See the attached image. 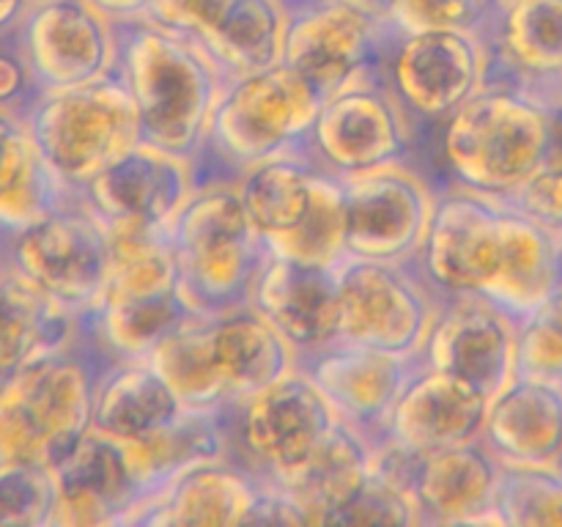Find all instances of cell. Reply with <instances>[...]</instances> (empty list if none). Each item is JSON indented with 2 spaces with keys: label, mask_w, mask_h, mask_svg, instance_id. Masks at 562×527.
Returning a JSON list of instances; mask_svg holds the SVG:
<instances>
[{
  "label": "cell",
  "mask_w": 562,
  "mask_h": 527,
  "mask_svg": "<svg viewBox=\"0 0 562 527\" xmlns=\"http://www.w3.org/2000/svg\"><path fill=\"white\" fill-rule=\"evenodd\" d=\"M505 467L497 456L472 439L464 445L417 453L412 497L423 525H499L494 514Z\"/></svg>",
  "instance_id": "d4e9b609"
},
{
  "label": "cell",
  "mask_w": 562,
  "mask_h": 527,
  "mask_svg": "<svg viewBox=\"0 0 562 527\" xmlns=\"http://www.w3.org/2000/svg\"><path fill=\"white\" fill-rule=\"evenodd\" d=\"M417 360L494 399L519 373V318L483 294L442 296Z\"/></svg>",
  "instance_id": "e0dca14e"
},
{
  "label": "cell",
  "mask_w": 562,
  "mask_h": 527,
  "mask_svg": "<svg viewBox=\"0 0 562 527\" xmlns=\"http://www.w3.org/2000/svg\"><path fill=\"white\" fill-rule=\"evenodd\" d=\"M36 97L38 88L16 42V31L11 36H0V110L25 115Z\"/></svg>",
  "instance_id": "7bdbcfd3"
},
{
  "label": "cell",
  "mask_w": 562,
  "mask_h": 527,
  "mask_svg": "<svg viewBox=\"0 0 562 527\" xmlns=\"http://www.w3.org/2000/svg\"><path fill=\"white\" fill-rule=\"evenodd\" d=\"M395 33L393 22L376 20L346 0H300L291 3L283 64L329 99L362 77L379 75Z\"/></svg>",
  "instance_id": "5bb4252c"
},
{
  "label": "cell",
  "mask_w": 562,
  "mask_h": 527,
  "mask_svg": "<svg viewBox=\"0 0 562 527\" xmlns=\"http://www.w3.org/2000/svg\"><path fill=\"white\" fill-rule=\"evenodd\" d=\"M316 173L318 170L302 152L283 154L241 173L234 187L247 217L263 239L289 234L302 223L311 209Z\"/></svg>",
  "instance_id": "836d02e7"
},
{
  "label": "cell",
  "mask_w": 562,
  "mask_h": 527,
  "mask_svg": "<svg viewBox=\"0 0 562 527\" xmlns=\"http://www.w3.org/2000/svg\"><path fill=\"white\" fill-rule=\"evenodd\" d=\"M104 355L91 335L38 357L0 390V456L58 464L93 426Z\"/></svg>",
  "instance_id": "5b68a950"
},
{
  "label": "cell",
  "mask_w": 562,
  "mask_h": 527,
  "mask_svg": "<svg viewBox=\"0 0 562 527\" xmlns=\"http://www.w3.org/2000/svg\"><path fill=\"white\" fill-rule=\"evenodd\" d=\"M346 3H351L355 9L366 11V14L376 16V20H382V22H393L398 0H346Z\"/></svg>",
  "instance_id": "7dc6e473"
},
{
  "label": "cell",
  "mask_w": 562,
  "mask_h": 527,
  "mask_svg": "<svg viewBox=\"0 0 562 527\" xmlns=\"http://www.w3.org/2000/svg\"><path fill=\"white\" fill-rule=\"evenodd\" d=\"M503 201L562 239V159H549Z\"/></svg>",
  "instance_id": "b9f144b4"
},
{
  "label": "cell",
  "mask_w": 562,
  "mask_h": 527,
  "mask_svg": "<svg viewBox=\"0 0 562 527\" xmlns=\"http://www.w3.org/2000/svg\"><path fill=\"white\" fill-rule=\"evenodd\" d=\"M486 44V86L521 88L558 104L562 0H505L497 5Z\"/></svg>",
  "instance_id": "7402d4cb"
},
{
  "label": "cell",
  "mask_w": 562,
  "mask_h": 527,
  "mask_svg": "<svg viewBox=\"0 0 562 527\" xmlns=\"http://www.w3.org/2000/svg\"><path fill=\"white\" fill-rule=\"evenodd\" d=\"M344 181L346 256L417 261L437 206V181L415 165H390Z\"/></svg>",
  "instance_id": "9a60e30c"
},
{
  "label": "cell",
  "mask_w": 562,
  "mask_h": 527,
  "mask_svg": "<svg viewBox=\"0 0 562 527\" xmlns=\"http://www.w3.org/2000/svg\"><path fill=\"white\" fill-rule=\"evenodd\" d=\"M488 395L456 373L417 366L390 415L387 434L415 453L481 439Z\"/></svg>",
  "instance_id": "cb8c5ba5"
},
{
  "label": "cell",
  "mask_w": 562,
  "mask_h": 527,
  "mask_svg": "<svg viewBox=\"0 0 562 527\" xmlns=\"http://www.w3.org/2000/svg\"><path fill=\"white\" fill-rule=\"evenodd\" d=\"M168 242L192 311L220 313L250 302L269 245L234 184L198 187L168 225Z\"/></svg>",
  "instance_id": "8992f818"
},
{
  "label": "cell",
  "mask_w": 562,
  "mask_h": 527,
  "mask_svg": "<svg viewBox=\"0 0 562 527\" xmlns=\"http://www.w3.org/2000/svg\"><path fill=\"white\" fill-rule=\"evenodd\" d=\"M16 42L38 93L88 86L119 71V25L91 0H33Z\"/></svg>",
  "instance_id": "2e32d148"
},
{
  "label": "cell",
  "mask_w": 562,
  "mask_h": 527,
  "mask_svg": "<svg viewBox=\"0 0 562 527\" xmlns=\"http://www.w3.org/2000/svg\"><path fill=\"white\" fill-rule=\"evenodd\" d=\"M58 505L53 464L0 456V527H49Z\"/></svg>",
  "instance_id": "8d00e7d4"
},
{
  "label": "cell",
  "mask_w": 562,
  "mask_h": 527,
  "mask_svg": "<svg viewBox=\"0 0 562 527\" xmlns=\"http://www.w3.org/2000/svg\"><path fill=\"white\" fill-rule=\"evenodd\" d=\"M269 250L318 267H338L346 258L344 181L318 170L313 179L311 209L294 231L267 239Z\"/></svg>",
  "instance_id": "d590c367"
},
{
  "label": "cell",
  "mask_w": 562,
  "mask_h": 527,
  "mask_svg": "<svg viewBox=\"0 0 562 527\" xmlns=\"http://www.w3.org/2000/svg\"><path fill=\"white\" fill-rule=\"evenodd\" d=\"M16 274L86 318L102 300L110 278V228L80 195L3 242Z\"/></svg>",
  "instance_id": "9c48e42d"
},
{
  "label": "cell",
  "mask_w": 562,
  "mask_h": 527,
  "mask_svg": "<svg viewBox=\"0 0 562 527\" xmlns=\"http://www.w3.org/2000/svg\"><path fill=\"white\" fill-rule=\"evenodd\" d=\"M115 75L135 99L143 141L195 162L228 82L201 38L151 16L121 22Z\"/></svg>",
  "instance_id": "7a4b0ae2"
},
{
  "label": "cell",
  "mask_w": 562,
  "mask_h": 527,
  "mask_svg": "<svg viewBox=\"0 0 562 527\" xmlns=\"http://www.w3.org/2000/svg\"><path fill=\"white\" fill-rule=\"evenodd\" d=\"M322 102L289 64L231 77L195 157L198 187L236 184L256 165L300 152Z\"/></svg>",
  "instance_id": "277c9868"
},
{
  "label": "cell",
  "mask_w": 562,
  "mask_h": 527,
  "mask_svg": "<svg viewBox=\"0 0 562 527\" xmlns=\"http://www.w3.org/2000/svg\"><path fill=\"white\" fill-rule=\"evenodd\" d=\"M486 71L488 44L475 33H395L379 77L426 141V162L434 132L486 88Z\"/></svg>",
  "instance_id": "30bf717a"
},
{
  "label": "cell",
  "mask_w": 562,
  "mask_h": 527,
  "mask_svg": "<svg viewBox=\"0 0 562 527\" xmlns=\"http://www.w3.org/2000/svg\"><path fill=\"white\" fill-rule=\"evenodd\" d=\"M483 445L503 467L562 470V382L516 373L488 401Z\"/></svg>",
  "instance_id": "484cf974"
},
{
  "label": "cell",
  "mask_w": 562,
  "mask_h": 527,
  "mask_svg": "<svg viewBox=\"0 0 562 527\" xmlns=\"http://www.w3.org/2000/svg\"><path fill=\"white\" fill-rule=\"evenodd\" d=\"M300 152L335 179L390 165H426V141L379 75L324 99Z\"/></svg>",
  "instance_id": "ba28073f"
},
{
  "label": "cell",
  "mask_w": 562,
  "mask_h": 527,
  "mask_svg": "<svg viewBox=\"0 0 562 527\" xmlns=\"http://www.w3.org/2000/svg\"><path fill=\"white\" fill-rule=\"evenodd\" d=\"M494 514L503 527H562V470L505 467Z\"/></svg>",
  "instance_id": "74e56055"
},
{
  "label": "cell",
  "mask_w": 562,
  "mask_h": 527,
  "mask_svg": "<svg viewBox=\"0 0 562 527\" xmlns=\"http://www.w3.org/2000/svg\"><path fill=\"white\" fill-rule=\"evenodd\" d=\"M338 338L379 346L395 355H420L442 296L415 261L346 256L338 264Z\"/></svg>",
  "instance_id": "7c38bea8"
},
{
  "label": "cell",
  "mask_w": 562,
  "mask_h": 527,
  "mask_svg": "<svg viewBox=\"0 0 562 527\" xmlns=\"http://www.w3.org/2000/svg\"><path fill=\"white\" fill-rule=\"evenodd\" d=\"M102 14H108L115 25L121 22H135V20H148L154 14V5L157 0H91Z\"/></svg>",
  "instance_id": "f6af8a7d"
},
{
  "label": "cell",
  "mask_w": 562,
  "mask_h": 527,
  "mask_svg": "<svg viewBox=\"0 0 562 527\" xmlns=\"http://www.w3.org/2000/svg\"><path fill=\"white\" fill-rule=\"evenodd\" d=\"M148 360L168 379L184 406H234L214 366L209 313H192L151 351Z\"/></svg>",
  "instance_id": "e575fe53"
},
{
  "label": "cell",
  "mask_w": 562,
  "mask_h": 527,
  "mask_svg": "<svg viewBox=\"0 0 562 527\" xmlns=\"http://www.w3.org/2000/svg\"><path fill=\"white\" fill-rule=\"evenodd\" d=\"M519 373L562 382V311L552 300L519 322Z\"/></svg>",
  "instance_id": "60d3db41"
},
{
  "label": "cell",
  "mask_w": 562,
  "mask_h": 527,
  "mask_svg": "<svg viewBox=\"0 0 562 527\" xmlns=\"http://www.w3.org/2000/svg\"><path fill=\"white\" fill-rule=\"evenodd\" d=\"M296 366L316 382L338 421L379 442L387 434L395 401L420 360L379 346L335 338L316 351L302 355Z\"/></svg>",
  "instance_id": "ac0fdd59"
},
{
  "label": "cell",
  "mask_w": 562,
  "mask_h": 527,
  "mask_svg": "<svg viewBox=\"0 0 562 527\" xmlns=\"http://www.w3.org/2000/svg\"><path fill=\"white\" fill-rule=\"evenodd\" d=\"M558 108H562V88H560V93H558Z\"/></svg>",
  "instance_id": "f907efd6"
},
{
  "label": "cell",
  "mask_w": 562,
  "mask_h": 527,
  "mask_svg": "<svg viewBox=\"0 0 562 527\" xmlns=\"http://www.w3.org/2000/svg\"><path fill=\"white\" fill-rule=\"evenodd\" d=\"M33 0H0V36H11L20 27Z\"/></svg>",
  "instance_id": "bcb514c9"
},
{
  "label": "cell",
  "mask_w": 562,
  "mask_h": 527,
  "mask_svg": "<svg viewBox=\"0 0 562 527\" xmlns=\"http://www.w3.org/2000/svg\"><path fill=\"white\" fill-rule=\"evenodd\" d=\"M9 272V261H5V250H3V242H0V280H3V274Z\"/></svg>",
  "instance_id": "681fc988"
},
{
  "label": "cell",
  "mask_w": 562,
  "mask_h": 527,
  "mask_svg": "<svg viewBox=\"0 0 562 527\" xmlns=\"http://www.w3.org/2000/svg\"><path fill=\"white\" fill-rule=\"evenodd\" d=\"M261 486L263 478L234 456L198 461L146 494L126 514L124 525H247Z\"/></svg>",
  "instance_id": "44dd1931"
},
{
  "label": "cell",
  "mask_w": 562,
  "mask_h": 527,
  "mask_svg": "<svg viewBox=\"0 0 562 527\" xmlns=\"http://www.w3.org/2000/svg\"><path fill=\"white\" fill-rule=\"evenodd\" d=\"M289 25L291 0H234L201 42L231 80L283 64Z\"/></svg>",
  "instance_id": "d6a6232c"
},
{
  "label": "cell",
  "mask_w": 562,
  "mask_h": 527,
  "mask_svg": "<svg viewBox=\"0 0 562 527\" xmlns=\"http://www.w3.org/2000/svg\"><path fill=\"white\" fill-rule=\"evenodd\" d=\"M22 121L49 168L75 195L143 141L135 99L119 75L38 93Z\"/></svg>",
  "instance_id": "52a82bcc"
},
{
  "label": "cell",
  "mask_w": 562,
  "mask_h": 527,
  "mask_svg": "<svg viewBox=\"0 0 562 527\" xmlns=\"http://www.w3.org/2000/svg\"><path fill=\"white\" fill-rule=\"evenodd\" d=\"M209 329L214 366L234 406L296 368V351L252 302L209 313Z\"/></svg>",
  "instance_id": "4316f807"
},
{
  "label": "cell",
  "mask_w": 562,
  "mask_h": 527,
  "mask_svg": "<svg viewBox=\"0 0 562 527\" xmlns=\"http://www.w3.org/2000/svg\"><path fill=\"white\" fill-rule=\"evenodd\" d=\"M198 190L195 162L140 141L93 176L80 192L104 223H148L168 228Z\"/></svg>",
  "instance_id": "ffe728a7"
},
{
  "label": "cell",
  "mask_w": 562,
  "mask_h": 527,
  "mask_svg": "<svg viewBox=\"0 0 562 527\" xmlns=\"http://www.w3.org/2000/svg\"><path fill=\"white\" fill-rule=\"evenodd\" d=\"M324 525H393V527H412L423 525L420 511L412 494L401 492L393 483L371 475L366 486L340 505L338 511L327 516Z\"/></svg>",
  "instance_id": "ab89813d"
},
{
  "label": "cell",
  "mask_w": 562,
  "mask_h": 527,
  "mask_svg": "<svg viewBox=\"0 0 562 527\" xmlns=\"http://www.w3.org/2000/svg\"><path fill=\"white\" fill-rule=\"evenodd\" d=\"M250 302L283 333L296 360L338 338V267H318L269 250L252 283Z\"/></svg>",
  "instance_id": "603a6c76"
},
{
  "label": "cell",
  "mask_w": 562,
  "mask_h": 527,
  "mask_svg": "<svg viewBox=\"0 0 562 527\" xmlns=\"http://www.w3.org/2000/svg\"><path fill=\"white\" fill-rule=\"evenodd\" d=\"M373 445L371 437L338 421L294 472L272 483L294 494L305 508L307 525H324L327 516L349 503L371 478Z\"/></svg>",
  "instance_id": "4dcf8cb0"
},
{
  "label": "cell",
  "mask_w": 562,
  "mask_h": 527,
  "mask_svg": "<svg viewBox=\"0 0 562 527\" xmlns=\"http://www.w3.org/2000/svg\"><path fill=\"white\" fill-rule=\"evenodd\" d=\"M514 209L503 198L439 184L431 228L417 267L439 296H492L508 258Z\"/></svg>",
  "instance_id": "8fae6325"
},
{
  "label": "cell",
  "mask_w": 562,
  "mask_h": 527,
  "mask_svg": "<svg viewBox=\"0 0 562 527\" xmlns=\"http://www.w3.org/2000/svg\"><path fill=\"white\" fill-rule=\"evenodd\" d=\"M554 305L562 311V247H560V272H558V289H554V296H552Z\"/></svg>",
  "instance_id": "c3c4849f"
},
{
  "label": "cell",
  "mask_w": 562,
  "mask_h": 527,
  "mask_svg": "<svg viewBox=\"0 0 562 527\" xmlns=\"http://www.w3.org/2000/svg\"><path fill=\"white\" fill-rule=\"evenodd\" d=\"M110 278L80 327L113 360L151 357V351L192 316L181 291L168 228L148 223H110Z\"/></svg>",
  "instance_id": "3957f363"
},
{
  "label": "cell",
  "mask_w": 562,
  "mask_h": 527,
  "mask_svg": "<svg viewBox=\"0 0 562 527\" xmlns=\"http://www.w3.org/2000/svg\"><path fill=\"white\" fill-rule=\"evenodd\" d=\"M184 410L176 390L148 357L110 360L93 395V426L115 439H143Z\"/></svg>",
  "instance_id": "83f0119b"
},
{
  "label": "cell",
  "mask_w": 562,
  "mask_h": 527,
  "mask_svg": "<svg viewBox=\"0 0 562 527\" xmlns=\"http://www.w3.org/2000/svg\"><path fill=\"white\" fill-rule=\"evenodd\" d=\"M291 3H300V0H291Z\"/></svg>",
  "instance_id": "816d5d0a"
},
{
  "label": "cell",
  "mask_w": 562,
  "mask_h": 527,
  "mask_svg": "<svg viewBox=\"0 0 562 527\" xmlns=\"http://www.w3.org/2000/svg\"><path fill=\"white\" fill-rule=\"evenodd\" d=\"M497 3H505V0H497Z\"/></svg>",
  "instance_id": "f5cc1de1"
},
{
  "label": "cell",
  "mask_w": 562,
  "mask_h": 527,
  "mask_svg": "<svg viewBox=\"0 0 562 527\" xmlns=\"http://www.w3.org/2000/svg\"><path fill=\"white\" fill-rule=\"evenodd\" d=\"M554 141L558 104L521 88L486 86L434 132L426 173L437 187L505 198L552 159Z\"/></svg>",
  "instance_id": "6da1fadb"
},
{
  "label": "cell",
  "mask_w": 562,
  "mask_h": 527,
  "mask_svg": "<svg viewBox=\"0 0 562 527\" xmlns=\"http://www.w3.org/2000/svg\"><path fill=\"white\" fill-rule=\"evenodd\" d=\"M234 0H157L151 20L203 38L214 31Z\"/></svg>",
  "instance_id": "ee69618b"
},
{
  "label": "cell",
  "mask_w": 562,
  "mask_h": 527,
  "mask_svg": "<svg viewBox=\"0 0 562 527\" xmlns=\"http://www.w3.org/2000/svg\"><path fill=\"white\" fill-rule=\"evenodd\" d=\"M58 505L49 527L124 525L126 514L148 494L126 439L86 431L55 464Z\"/></svg>",
  "instance_id": "d6986e66"
},
{
  "label": "cell",
  "mask_w": 562,
  "mask_h": 527,
  "mask_svg": "<svg viewBox=\"0 0 562 527\" xmlns=\"http://www.w3.org/2000/svg\"><path fill=\"white\" fill-rule=\"evenodd\" d=\"M497 0H398L393 27L398 33L459 31L488 36Z\"/></svg>",
  "instance_id": "f35d334b"
},
{
  "label": "cell",
  "mask_w": 562,
  "mask_h": 527,
  "mask_svg": "<svg viewBox=\"0 0 562 527\" xmlns=\"http://www.w3.org/2000/svg\"><path fill=\"white\" fill-rule=\"evenodd\" d=\"M338 423L322 390L300 366L234 410L231 450L263 481L294 472Z\"/></svg>",
  "instance_id": "4fadbf2b"
},
{
  "label": "cell",
  "mask_w": 562,
  "mask_h": 527,
  "mask_svg": "<svg viewBox=\"0 0 562 527\" xmlns=\"http://www.w3.org/2000/svg\"><path fill=\"white\" fill-rule=\"evenodd\" d=\"M236 406H184L168 426L143 439H126L148 494L198 461L220 459L231 450Z\"/></svg>",
  "instance_id": "1f68e13d"
},
{
  "label": "cell",
  "mask_w": 562,
  "mask_h": 527,
  "mask_svg": "<svg viewBox=\"0 0 562 527\" xmlns=\"http://www.w3.org/2000/svg\"><path fill=\"white\" fill-rule=\"evenodd\" d=\"M80 335V318L9 267L0 280V390L38 357Z\"/></svg>",
  "instance_id": "f1b7e54d"
},
{
  "label": "cell",
  "mask_w": 562,
  "mask_h": 527,
  "mask_svg": "<svg viewBox=\"0 0 562 527\" xmlns=\"http://www.w3.org/2000/svg\"><path fill=\"white\" fill-rule=\"evenodd\" d=\"M77 198L33 143L22 115L0 110V242Z\"/></svg>",
  "instance_id": "f546056e"
}]
</instances>
